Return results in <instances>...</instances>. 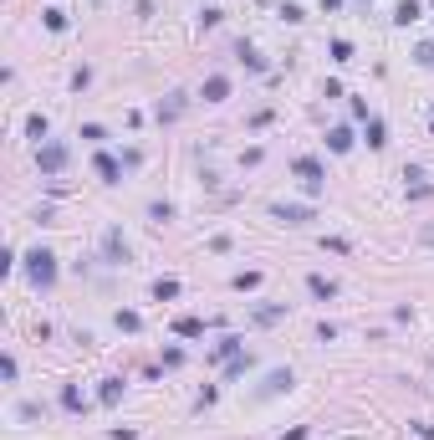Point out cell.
Here are the masks:
<instances>
[{"label":"cell","mask_w":434,"mask_h":440,"mask_svg":"<svg viewBox=\"0 0 434 440\" xmlns=\"http://www.w3.org/2000/svg\"><path fill=\"white\" fill-rule=\"evenodd\" d=\"M179 292H184V287H179L174 277H159V282H153V297H159V302H174Z\"/></svg>","instance_id":"ac0fdd59"},{"label":"cell","mask_w":434,"mask_h":440,"mask_svg":"<svg viewBox=\"0 0 434 440\" xmlns=\"http://www.w3.org/2000/svg\"><path fill=\"white\" fill-rule=\"evenodd\" d=\"M41 21H46V31H67V10H62V6H46Z\"/></svg>","instance_id":"ffe728a7"},{"label":"cell","mask_w":434,"mask_h":440,"mask_svg":"<svg viewBox=\"0 0 434 440\" xmlns=\"http://www.w3.org/2000/svg\"><path fill=\"white\" fill-rule=\"evenodd\" d=\"M292 174L301 179V190H307V195H322V185H327V169H322V159H312V154H301V159L292 164Z\"/></svg>","instance_id":"7a4b0ae2"},{"label":"cell","mask_w":434,"mask_h":440,"mask_svg":"<svg viewBox=\"0 0 434 440\" xmlns=\"http://www.w3.org/2000/svg\"><path fill=\"white\" fill-rule=\"evenodd\" d=\"M16 420H21V425H31V420H41V405H31V399H26V405H16Z\"/></svg>","instance_id":"f1b7e54d"},{"label":"cell","mask_w":434,"mask_h":440,"mask_svg":"<svg viewBox=\"0 0 434 440\" xmlns=\"http://www.w3.org/2000/svg\"><path fill=\"white\" fill-rule=\"evenodd\" d=\"M261 287V271H240V277H235V292H256Z\"/></svg>","instance_id":"83f0119b"},{"label":"cell","mask_w":434,"mask_h":440,"mask_svg":"<svg viewBox=\"0 0 434 440\" xmlns=\"http://www.w3.org/2000/svg\"><path fill=\"white\" fill-rule=\"evenodd\" d=\"M286 318V302H256L251 307V322H261V328H271V322Z\"/></svg>","instance_id":"ba28073f"},{"label":"cell","mask_w":434,"mask_h":440,"mask_svg":"<svg viewBox=\"0 0 434 440\" xmlns=\"http://www.w3.org/2000/svg\"><path fill=\"white\" fill-rule=\"evenodd\" d=\"M393 21H399V26L419 21V0H399V10H393Z\"/></svg>","instance_id":"603a6c76"},{"label":"cell","mask_w":434,"mask_h":440,"mask_svg":"<svg viewBox=\"0 0 434 440\" xmlns=\"http://www.w3.org/2000/svg\"><path fill=\"white\" fill-rule=\"evenodd\" d=\"M363 138H368V149H384V144H388V128H384V118H368V123H363Z\"/></svg>","instance_id":"4fadbf2b"},{"label":"cell","mask_w":434,"mask_h":440,"mask_svg":"<svg viewBox=\"0 0 434 440\" xmlns=\"http://www.w3.org/2000/svg\"><path fill=\"white\" fill-rule=\"evenodd\" d=\"M337 6H343V0H322V10H337Z\"/></svg>","instance_id":"836d02e7"},{"label":"cell","mask_w":434,"mask_h":440,"mask_svg":"<svg viewBox=\"0 0 434 440\" xmlns=\"http://www.w3.org/2000/svg\"><path fill=\"white\" fill-rule=\"evenodd\" d=\"M414 430H419V435H424V440H434V425H414Z\"/></svg>","instance_id":"d6a6232c"},{"label":"cell","mask_w":434,"mask_h":440,"mask_svg":"<svg viewBox=\"0 0 434 440\" xmlns=\"http://www.w3.org/2000/svg\"><path fill=\"white\" fill-rule=\"evenodd\" d=\"M149 220H153V226H169V220H174V205H169V200H153L149 205Z\"/></svg>","instance_id":"7402d4cb"},{"label":"cell","mask_w":434,"mask_h":440,"mask_svg":"<svg viewBox=\"0 0 434 440\" xmlns=\"http://www.w3.org/2000/svg\"><path fill=\"white\" fill-rule=\"evenodd\" d=\"M36 164H41V174H62L67 169V144H62V138H46V144L36 149Z\"/></svg>","instance_id":"5b68a950"},{"label":"cell","mask_w":434,"mask_h":440,"mask_svg":"<svg viewBox=\"0 0 434 440\" xmlns=\"http://www.w3.org/2000/svg\"><path fill=\"white\" fill-rule=\"evenodd\" d=\"M245 354V338H220L215 348H209V358H215V364H225V358H240Z\"/></svg>","instance_id":"8fae6325"},{"label":"cell","mask_w":434,"mask_h":440,"mask_svg":"<svg viewBox=\"0 0 434 440\" xmlns=\"http://www.w3.org/2000/svg\"><path fill=\"white\" fill-rule=\"evenodd\" d=\"M332 62H352V42H343V36H337V42H332Z\"/></svg>","instance_id":"f546056e"},{"label":"cell","mask_w":434,"mask_h":440,"mask_svg":"<svg viewBox=\"0 0 434 440\" xmlns=\"http://www.w3.org/2000/svg\"><path fill=\"white\" fill-rule=\"evenodd\" d=\"M327 149H332V154H348V149H352V128H348V123L327 128Z\"/></svg>","instance_id":"7c38bea8"},{"label":"cell","mask_w":434,"mask_h":440,"mask_svg":"<svg viewBox=\"0 0 434 440\" xmlns=\"http://www.w3.org/2000/svg\"><path fill=\"white\" fill-rule=\"evenodd\" d=\"M113 322H117L123 333H138V328H143V318H138V313H123V307H117V318H113Z\"/></svg>","instance_id":"484cf974"},{"label":"cell","mask_w":434,"mask_h":440,"mask_svg":"<svg viewBox=\"0 0 434 440\" xmlns=\"http://www.w3.org/2000/svg\"><path fill=\"white\" fill-rule=\"evenodd\" d=\"M77 138H87V144H108V128H102V123H82V134H77Z\"/></svg>","instance_id":"d4e9b609"},{"label":"cell","mask_w":434,"mask_h":440,"mask_svg":"<svg viewBox=\"0 0 434 440\" xmlns=\"http://www.w3.org/2000/svg\"><path fill=\"white\" fill-rule=\"evenodd\" d=\"M414 62H419V67H429V72H434V42H419V46H414Z\"/></svg>","instance_id":"4316f807"},{"label":"cell","mask_w":434,"mask_h":440,"mask_svg":"<svg viewBox=\"0 0 434 440\" xmlns=\"http://www.w3.org/2000/svg\"><path fill=\"white\" fill-rule=\"evenodd\" d=\"M266 215L281 220V226H292V230H301V226H312V220H317V210H312V205H286V200L266 205Z\"/></svg>","instance_id":"277c9868"},{"label":"cell","mask_w":434,"mask_h":440,"mask_svg":"<svg viewBox=\"0 0 434 440\" xmlns=\"http://www.w3.org/2000/svg\"><path fill=\"white\" fill-rule=\"evenodd\" d=\"M26 134L36 138V144H46V134H51V123L41 118V113H31V118H26Z\"/></svg>","instance_id":"44dd1931"},{"label":"cell","mask_w":434,"mask_h":440,"mask_svg":"<svg viewBox=\"0 0 434 440\" xmlns=\"http://www.w3.org/2000/svg\"><path fill=\"white\" fill-rule=\"evenodd\" d=\"M97 399H102V405H123V379H102V389H97Z\"/></svg>","instance_id":"2e32d148"},{"label":"cell","mask_w":434,"mask_h":440,"mask_svg":"<svg viewBox=\"0 0 434 440\" xmlns=\"http://www.w3.org/2000/svg\"><path fill=\"white\" fill-rule=\"evenodd\" d=\"M200 98H205V102H225V98H230V77H225V72H209L205 87H200Z\"/></svg>","instance_id":"52a82bcc"},{"label":"cell","mask_w":434,"mask_h":440,"mask_svg":"<svg viewBox=\"0 0 434 440\" xmlns=\"http://www.w3.org/2000/svg\"><path fill=\"white\" fill-rule=\"evenodd\" d=\"M26 277H31L36 292H51V287H57V256H51L46 246H36V251L26 256Z\"/></svg>","instance_id":"6da1fadb"},{"label":"cell","mask_w":434,"mask_h":440,"mask_svg":"<svg viewBox=\"0 0 434 440\" xmlns=\"http://www.w3.org/2000/svg\"><path fill=\"white\" fill-rule=\"evenodd\" d=\"M307 435H312V430H307V425H296V430H286L281 440H307Z\"/></svg>","instance_id":"1f68e13d"},{"label":"cell","mask_w":434,"mask_h":440,"mask_svg":"<svg viewBox=\"0 0 434 440\" xmlns=\"http://www.w3.org/2000/svg\"><path fill=\"white\" fill-rule=\"evenodd\" d=\"M235 57L245 62V72H266V62H261V51H256V46H245V42H240V46H235Z\"/></svg>","instance_id":"e0dca14e"},{"label":"cell","mask_w":434,"mask_h":440,"mask_svg":"<svg viewBox=\"0 0 434 440\" xmlns=\"http://www.w3.org/2000/svg\"><path fill=\"white\" fill-rule=\"evenodd\" d=\"M102 262H108V266H123V262H128V241H123V230H108V236H102Z\"/></svg>","instance_id":"8992f818"},{"label":"cell","mask_w":434,"mask_h":440,"mask_svg":"<svg viewBox=\"0 0 434 440\" xmlns=\"http://www.w3.org/2000/svg\"><path fill=\"white\" fill-rule=\"evenodd\" d=\"M251 364H256L251 354H240V358H225V364H220V379H240V374L251 369Z\"/></svg>","instance_id":"5bb4252c"},{"label":"cell","mask_w":434,"mask_h":440,"mask_svg":"<svg viewBox=\"0 0 434 440\" xmlns=\"http://www.w3.org/2000/svg\"><path fill=\"white\" fill-rule=\"evenodd\" d=\"M62 410H72V415H82V410H87V399H82L77 384H62Z\"/></svg>","instance_id":"9a60e30c"},{"label":"cell","mask_w":434,"mask_h":440,"mask_svg":"<svg viewBox=\"0 0 434 440\" xmlns=\"http://www.w3.org/2000/svg\"><path fill=\"white\" fill-rule=\"evenodd\" d=\"M307 292L317 297V302H332V297H337V282L322 277V271H312V277H307Z\"/></svg>","instance_id":"30bf717a"},{"label":"cell","mask_w":434,"mask_h":440,"mask_svg":"<svg viewBox=\"0 0 434 440\" xmlns=\"http://www.w3.org/2000/svg\"><path fill=\"white\" fill-rule=\"evenodd\" d=\"M92 169H97L102 185H117V179H123V164H117L113 154H97V159H92Z\"/></svg>","instance_id":"9c48e42d"},{"label":"cell","mask_w":434,"mask_h":440,"mask_svg":"<svg viewBox=\"0 0 434 440\" xmlns=\"http://www.w3.org/2000/svg\"><path fill=\"white\" fill-rule=\"evenodd\" d=\"M174 333H179V338H205V322H200V318H179Z\"/></svg>","instance_id":"d6986e66"},{"label":"cell","mask_w":434,"mask_h":440,"mask_svg":"<svg viewBox=\"0 0 434 440\" xmlns=\"http://www.w3.org/2000/svg\"><path fill=\"white\" fill-rule=\"evenodd\" d=\"M179 113H184V102H179V93H169V102H159V118H164V123H174Z\"/></svg>","instance_id":"cb8c5ba5"},{"label":"cell","mask_w":434,"mask_h":440,"mask_svg":"<svg viewBox=\"0 0 434 440\" xmlns=\"http://www.w3.org/2000/svg\"><path fill=\"white\" fill-rule=\"evenodd\" d=\"M292 384H296V374H292V369H271L266 379L256 384V394H251V399H256V405H266V399H276V394H292Z\"/></svg>","instance_id":"3957f363"},{"label":"cell","mask_w":434,"mask_h":440,"mask_svg":"<svg viewBox=\"0 0 434 440\" xmlns=\"http://www.w3.org/2000/svg\"><path fill=\"white\" fill-rule=\"evenodd\" d=\"M281 21L296 26V21H307V10H301V6H281Z\"/></svg>","instance_id":"4dcf8cb0"}]
</instances>
